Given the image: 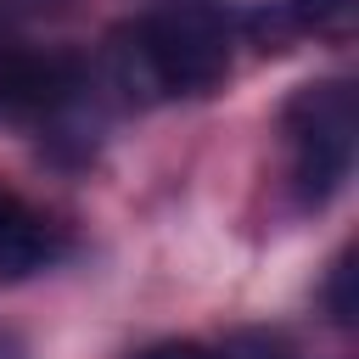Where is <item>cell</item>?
Listing matches in <instances>:
<instances>
[{"label":"cell","instance_id":"5b68a950","mask_svg":"<svg viewBox=\"0 0 359 359\" xmlns=\"http://www.w3.org/2000/svg\"><path fill=\"white\" fill-rule=\"evenodd\" d=\"M292 34H314V39H348L359 22V0H280Z\"/></svg>","mask_w":359,"mask_h":359},{"label":"cell","instance_id":"277c9868","mask_svg":"<svg viewBox=\"0 0 359 359\" xmlns=\"http://www.w3.org/2000/svg\"><path fill=\"white\" fill-rule=\"evenodd\" d=\"M62 252H67L62 224H50V219H45L39 208H28L22 196L0 191V275H6V280L34 275V269H50Z\"/></svg>","mask_w":359,"mask_h":359},{"label":"cell","instance_id":"3957f363","mask_svg":"<svg viewBox=\"0 0 359 359\" xmlns=\"http://www.w3.org/2000/svg\"><path fill=\"white\" fill-rule=\"evenodd\" d=\"M84 62L67 50H34V56H0V107L22 118H56L79 101Z\"/></svg>","mask_w":359,"mask_h":359},{"label":"cell","instance_id":"8992f818","mask_svg":"<svg viewBox=\"0 0 359 359\" xmlns=\"http://www.w3.org/2000/svg\"><path fill=\"white\" fill-rule=\"evenodd\" d=\"M325 314H331L337 325H359V252H353V247L331 264V280H325Z\"/></svg>","mask_w":359,"mask_h":359},{"label":"cell","instance_id":"ba28073f","mask_svg":"<svg viewBox=\"0 0 359 359\" xmlns=\"http://www.w3.org/2000/svg\"><path fill=\"white\" fill-rule=\"evenodd\" d=\"M0 56H6V50H0Z\"/></svg>","mask_w":359,"mask_h":359},{"label":"cell","instance_id":"6da1fadb","mask_svg":"<svg viewBox=\"0 0 359 359\" xmlns=\"http://www.w3.org/2000/svg\"><path fill=\"white\" fill-rule=\"evenodd\" d=\"M236 22L219 0H168L107 39V79L123 101L202 95L230 73Z\"/></svg>","mask_w":359,"mask_h":359},{"label":"cell","instance_id":"52a82bcc","mask_svg":"<svg viewBox=\"0 0 359 359\" xmlns=\"http://www.w3.org/2000/svg\"><path fill=\"white\" fill-rule=\"evenodd\" d=\"M135 359H219V353L202 348V342H191V337H174V342H151V348H140Z\"/></svg>","mask_w":359,"mask_h":359},{"label":"cell","instance_id":"7a4b0ae2","mask_svg":"<svg viewBox=\"0 0 359 359\" xmlns=\"http://www.w3.org/2000/svg\"><path fill=\"white\" fill-rule=\"evenodd\" d=\"M280 129H286L297 196L320 208V202L348 180V168H353V140H359V101H353V84H342V79L303 84V90L286 101Z\"/></svg>","mask_w":359,"mask_h":359}]
</instances>
